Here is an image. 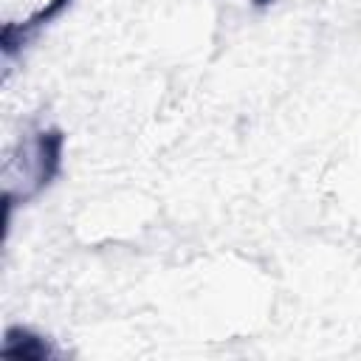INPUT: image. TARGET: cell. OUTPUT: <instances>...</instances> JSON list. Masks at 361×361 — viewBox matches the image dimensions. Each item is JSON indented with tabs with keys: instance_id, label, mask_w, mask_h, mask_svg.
Masks as SVG:
<instances>
[{
	"instance_id": "1",
	"label": "cell",
	"mask_w": 361,
	"mask_h": 361,
	"mask_svg": "<svg viewBox=\"0 0 361 361\" xmlns=\"http://www.w3.org/2000/svg\"><path fill=\"white\" fill-rule=\"evenodd\" d=\"M3 355H11V358H45L51 355L45 338L28 333V330H8L6 333V344H3Z\"/></svg>"
},
{
	"instance_id": "2",
	"label": "cell",
	"mask_w": 361,
	"mask_h": 361,
	"mask_svg": "<svg viewBox=\"0 0 361 361\" xmlns=\"http://www.w3.org/2000/svg\"><path fill=\"white\" fill-rule=\"evenodd\" d=\"M257 6H268V3H274V0H254Z\"/></svg>"
}]
</instances>
